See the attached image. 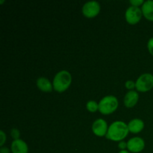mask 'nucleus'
<instances>
[{
    "mask_svg": "<svg viewBox=\"0 0 153 153\" xmlns=\"http://www.w3.org/2000/svg\"><path fill=\"white\" fill-rule=\"evenodd\" d=\"M128 125L123 121H114L108 127L106 138L114 141L123 140L128 134Z\"/></svg>",
    "mask_w": 153,
    "mask_h": 153,
    "instance_id": "nucleus-1",
    "label": "nucleus"
},
{
    "mask_svg": "<svg viewBox=\"0 0 153 153\" xmlns=\"http://www.w3.org/2000/svg\"><path fill=\"white\" fill-rule=\"evenodd\" d=\"M72 76L67 70H61L55 75L53 79V88L58 92H64L70 87Z\"/></svg>",
    "mask_w": 153,
    "mask_h": 153,
    "instance_id": "nucleus-2",
    "label": "nucleus"
},
{
    "mask_svg": "<svg viewBox=\"0 0 153 153\" xmlns=\"http://www.w3.org/2000/svg\"><path fill=\"white\" fill-rule=\"evenodd\" d=\"M118 107V100L116 97L112 95L103 97L99 102V111L102 114H110Z\"/></svg>",
    "mask_w": 153,
    "mask_h": 153,
    "instance_id": "nucleus-3",
    "label": "nucleus"
},
{
    "mask_svg": "<svg viewBox=\"0 0 153 153\" xmlns=\"http://www.w3.org/2000/svg\"><path fill=\"white\" fill-rule=\"evenodd\" d=\"M153 88V75L144 73L139 76L135 82V88L140 92H146Z\"/></svg>",
    "mask_w": 153,
    "mask_h": 153,
    "instance_id": "nucleus-4",
    "label": "nucleus"
},
{
    "mask_svg": "<svg viewBox=\"0 0 153 153\" xmlns=\"http://www.w3.org/2000/svg\"><path fill=\"white\" fill-rule=\"evenodd\" d=\"M142 14V10L140 7L131 5L128 7L126 11V19L128 23L134 25L140 20Z\"/></svg>",
    "mask_w": 153,
    "mask_h": 153,
    "instance_id": "nucleus-5",
    "label": "nucleus"
},
{
    "mask_svg": "<svg viewBox=\"0 0 153 153\" xmlns=\"http://www.w3.org/2000/svg\"><path fill=\"white\" fill-rule=\"evenodd\" d=\"M100 11V4L97 1H90L85 3L82 7V13L88 18L97 16Z\"/></svg>",
    "mask_w": 153,
    "mask_h": 153,
    "instance_id": "nucleus-6",
    "label": "nucleus"
},
{
    "mask_svg": "<svg viewBox=\"0 0 153 153\" xmlns=\"http://www.w3.org/2000/svg\"><path fill=\"white\" fill-rule=\"evenodd\" d=\"M145 147V142L143 139L140 137H134L129 139L127 142V149L128 151L137 153L143 150Z\"/></svg>",
    "mask_w": 153,
    "mask_h": 153,
    "instance_id": "nucleus-7",
    "label": "nucleus"
},
{
    "mask_svg": "<svg viewBox=\"0 0 153 153\" xmlns=\"http://www.w3.org/2000/svg\"><path fill=\"white\" fill-rule=\"evenodd\" d=\"M108 123L105 120L103 119H97L94 122L92 125L93 132L97 136L102 137L106 135L108 132Z\"/></svg>",
    "mask_w": 153,
    "mask_h": 153,
    "instance_id": "nucleus-8",
    "label": "nucleus"
},
{
    "mask_svg": "<svg viewBox=\"0 0 153 153\" xmlns=\"http://www.w3.org/2000/svg\"><path fill=\"white\" fill-rule=\"evenodd\" d=\"M12 153H28V147L27 143L21 139L14 140L10 146Z\"/></svg>",
    "mask_w": 153,
    "mask_h": 153,
    "instance_id": "nucleus-9",
    "label": "nucleus"
},
{
    "mask_svg": "<svg viewBox=\"0 0 153 153\" xmlns=\"http://www.w3.org/2000/svg\"><path fill=\"white\" fill-rule=\"evenodd\" d=\"M139 95L137 91H129L126 93L124 97V105L127 108H132L137 104Z\"/></svg>",
    "mask_w": 153,
    "mask_h": 153,
    "instance_id": "nucleus-10",
    "label": "nucleus"
},
{
    "mask_svg": "<svg viewBox=\"0 0 153 153\" xmlns=\"http://www.w3.org/2000/svg\"><path fill=\"white\" fill-rule=\"evenodd\" d=\"M128 128L131 133H139L144 128V123L140 119H133L128 123Z\"/></svg>",
    "mask_w": 153,
    "mask_h": 153,
    "instance_id": "nucleus-11",
    "label": "nucleus"
},
{
    "mask_svg": "<svg viewBox=\"0 0 153 153\" xmlns=\"http://www.w3.org/2000/svg\"><path fill=\"white\" fill-rule=\"evenodd\" d=\"M142 13L145 18L153 21V0H146L141 7Z\"/></svg>",
    "mask_w": 153,
    "mask_h": 153,
    "instance_id": "nucleus-12",
    "label": "nucleus"
},
{
    "mask_svg": "<svg viewBox=\"0 0 153 153\" xmlns=\"http://www.w3.org/2000/svg\"><path fill=\"white\" fill-rule=\"evenodd\" d=\"M37 86L39 89L44 92H51L53 89V85L45 77H40L37 79Z\"/></svg>",
    "mask_w": 153,
    "mask_h": 153,
    "instance_id": "nucleus-13",
    "label": "nucleus"
},
{
    "mask_svg": "<svg viewBox=\"0 0 153 153\" xmlns=\"http://www.w3.org/2000/svg\"><path fill=\"white\" fill-rule=\"evenodd\" d=\"M87 109L91 112H95L96 111L99 110V104L94 100H90L87 102L86 105Z\"/></svg>",
    "mask_w": 153,
    "mask_h": 153,
    "instance_id": "nucleus-14",
    "label": "nucleus"
},
{
    "mask_svg": "<svg viewBox=\"0 0 153 153\" xmlns=\"http://www.w3.org/2000/svg\"><path fill=\"white\" fill-rule=\"evenodd\" d=\"M10 134H11L12 137H13L14 140H17V139H19V131L16 128H12L11 131H10Z\"/></svg>",
    "mask_w": 153,
    "mask_h": 153,
    "instance_id": "nucleus-15",
    "label": "nucleus"
},
{
    "mask_svg": "<svg viewBox=\"0 0 153 153\" xmlns=\"http://www.w3.org/2000/svg\"><path fill=\"white\" fill-rule=\"evenodd\" d=\"M125 86L127 89L132 91V89H134V88H135V83H134L133 81L128 80L125 83Z\"/></svg>",
    "mask_w": 153,
    "mask_h": 153,
    "instance_id": "nucleus-16",
    "label": "nucleus"
},
{
    "mask_svg": "<svg viewBox=\"0 0 153 153\" xmlns=\"http://www.w3.org/2000/svg\"><path fill=\"white\" fill-rule=\"evenodd\" d=\"M147 48L150 54L153 55V37H151L147 43Z\"/></svg>",
    "mask_w": 153,
    "mask_h": 153,
    "instance_id": "nucleus-17",
    "label": "nucleus"
},
{
    "mask_svg": "<svg viewBox=\"0 0 153 153\" xmlns=\"http://www.w3.org/2000/svg\"><path fill=\"white\" fill-rule=\"evenodd\" d=\"M0 136H1L0 146H1H1H3V145H4V142H5V140H6V134H5V133L2 131V130H1V131H0Z\"/></svg>",
    "mask_w": 153,
    "mask_h": 153,
    "instance_id": "nucleus-18",
    "label": "nucleus"
},
{
    "mask_svg": "<svg viewBox=\"0 0 153 153\" xmlns=\"http://www.w3.org/2000/svg\"><path fill=\"white\" fill-rule=\"evenodd\" d=\"M129 2L132 4L133 6H137L138 7L140 4H143L144 3V1L143 0H130Z\"/></svg>",
    "mask_w": 153,
    "mask_h": 153,
    "instance_id": "nucleus-19",
    "label": "nucleus"
},
{
    "mask_svg": "<svg viewBox=\"0 0 153 153\" xmlns=\"http://www.w3.org/2000/svg\"><path fill=\"white\" fill-rule=\"evenodd\" d=\"M118 147L121 149V150H124L127 147V143L124 141H120L119 144H118Z\"/></svg>",
    "mask_w": 153,
    "mask_h": 153,
    "instance_id": "nucleus-20",
    "label": "nucleus"
},
{
    "mask_svg": "<svg viewBox=\"0 0 153 153\" xmlns=\"http://www.w3.org/2000/svg\"><path fill=\"white\" fill-rule=\"evenodd\" d=\"M0 153H10V149L6 146H1L0 149Z\"/></svg>",
    "mask_w": 153,
    "mask_h": 153,
    "instance_id": "nucleus-21",
    "label": "nucleus"
},
{
    "mask_svg": "<svg viewBox=\"0 0 153 153\" xmlns=\"http://www.w3.org/2000/svg\"><path fill=\"white\" fill-rule=\"evenodd\" d=\"M119 153H129L128 150H126V149H124V150H120V151Z\"/></svg>",
    "mask_w": 153,
    "mask_h": 153,
    "instance_id": "nucleus-22",
    "label": "nucleus"
}]
</instances>
